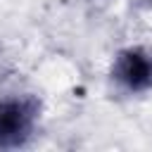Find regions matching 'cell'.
Instances as JSON below:
<instances>
[{"label":"cell","instance_id":"1","mask_svg":"<svg viewBox=\"0 0 152 152\" xmlns=\"http://www.w3.org/2000/svg\"><path fill=\"white\" fill-rule=\"evenodd\" d=\"M38 121V102L26 95L0 100V147L14 150L28 142Z\"/></svg>","mask_w":152,"mask_h":152},{"label":"cell","instance_id":"2","mask_svg":"<svg viewBox=\"0 0 152 152\" xmlns=\"http://www.w3.org/2000/svg\"><path fill=\"white\" fill-rule=\"evenodd\" d=\"M112 78L126 93L152 90V48L131 45L119 50L112 62Z\"/></svg>","mask_w":152,"mask_h":152}]
</instances>
